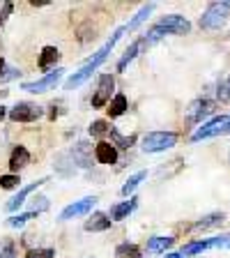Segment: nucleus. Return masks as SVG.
<instances>
[{"mask_svg": "<svg viewBox=\"0 0 230 258\" xmlns=\"http://www.w3.org/2000/svg\"><path fill=\"white\" fill-rule=\"evenodd\" d=\"M111 129L113 127L106 122V120H95V122L90 124V136H104V134H108Z\"/></svg>", "mask_w": 230, "mask_h": 258, "instance_id": "28", "label": "nucleus"}, {"mask_svg": "<svg viewBox=\"0 0 230 258\" xmlns=\"http://www.w3.org/2000/svg\"><path fill=\"white\" fill-rule=\"evenodd\" d=\"M115 256H120V258H140V249L136 247V244L124 242V244H120V247L115 249Z\"/></svg>", "mask_w": 230, "mask_h": 258, "instance_id": "26", "label": "nucleus"}, {"mask_svg": "<svg viewBox=\"0 0 230 258\" xmlns=\"http://www.w3.org/2000/svg\"><path fill=\"white\" fill-rule=\"evenodd\" d=\"M95 205H97V196H86V199L74 201L71 205H67V208L60 212L58 219L60 221H69V219H76V217H83V215H88Z\"/></svg>", "mask_w": 230, "mask_h": 258, "instance_id": "6", "label": "nucleus"}, {"mask_svg": "<svg viewBox=\"0 0 230 258\" xmlns=\"http://www.w3.org/2000/svg\"><path fill=\"white\" fill-rule=\"evenodd\" d=\"M44 111L35 104H28V102H19L14 108L10 111V120L12 122H35L37 118H42Z\"/></svg>", "mask_w": 230, "mask_h": 258, "instance_id": "7", "label": "nucleus"}, {"mask_svg": "<svg viewBox=\"0 0 230 258\" xmlns=\"http://www.w3.org/2000/svg\"><path fill=\"white\" fill-rule=\"evenodd\" d=\"M212 111H214V104L209 102V99H196L187 108V122H191V124L203 122V118H207Z\"/></svg>", "mask_w": 230, "mask_h": 258, "instance_id": "9", "label": "nucleus"}, {"mask_svg": "<svg viewBox=\"0 0 230 258\" xmlns=\"http://www.w3.org/2000/svg\"><path fill=\"white\" fill-rule=\"evenodd\" d=\"M212 249H230V233H221V235L209 237Z\"/></svg>", "mask_w": 230, "mask_h": 258, "instance_id": "29", "label": "nucleus"}, {"mask_svg": "<svg viewBox=\"0 0 230 258\" xmlns=\"http://www.w3.org/2000/svg\"><path fill=\"white\" fill-rule=\"evenodd\" d=\"M95 157L99 164H115L118 161V150H115V145L113 143H106V141H102V143L95 145Z\"/></svg>", "mask_w": 230, "mask_h": 258, "instance_id": "11", "label": "nucleus"}, {"mask_svg": "<svg viewBox=\"0 0 230 258\" xmlns=\"http://www.w3.org/2000/svg\"><path fill=\"white\" fill-rule=\"evenodd\" d=\"M71 159L76 161V164H81V166H90L92 161H90V157H88V143H76V148H74V152H71Z\"/></svg>", "mask_w": 230, "mask_h": 258, "instance_id": "24", "label": "nucleus"}, {"mask_svg": "<svg viewBox=\"0 0 230 258\" xmlns=\"http://www.w3.org/2000/svg\"><path fill=\"white\" fill-rule=\"evenodd\" d=\"M113 88H115V81H113L111 74H102V76H99V83H97V92L92 95V106H95V108L106 106V104L111 102Z\"/></svg>", "mask_w": 230, "mask_h": 258, "instance_id": "8", "label": "nucleus"}, {"mask_svg": "<svg viewBox=\"0 0 230 258\" xmlns=\"http://www.w3.org/2000/svg\"><path fill=\"white\" fill-rule=\"evenodd\" d=\"M0 258H16V247H14V242H7L5 247L0 249Z\"/></svg>", "mask_w": 230, "mask_h": 258, "instance_id": "35", "label": "nucleus"}, {"mask_svg": "<svg viewBox=\"0 0 230 258\" xmlns=\"http://www.w3.org/2000/svg\"><path fill=\"white\" fill-rule=\"evenodd\" d=\"M92 74H95V70H92V67H88V64H83V70H79L76 74H71L69 79L64 81V90H76V88H81Z\"/></svg>", "mask_w": 230, "mask_h": 258, "instance_id": "14", "label": "nucleus"}, {"mask_svg": "<svg viewBox=\"0 0 230 258\" xmlns=\"http://www.w3.org/2000/svg\"><path fill=\"white\" fill-rule=\"evenodd\" d=\"M225 221L223 212H212V215H205L203 219H198L191 226V231H205V228H212V226H219Z\"/></svg>", "mask_w": 230, "mask_h": 258, "instance_id": "17", "label": "nucleus"}, {"mask_svg": "<svg viewBox=\"0 0 230 258\" xmlns=\"http://www.w3.org/2000/svg\"><path fill=\"white\" fill-rule=\"evenodd\" d=\"M143 46H145L143 37H140V39H136V42L131 44V46H127V51H124V53H122V58L118 60V72H124V70H127V64L131 62V60H134L136 55L140 53V48H143Z\"/></svg>", "mask_w": 230, "mask_h": 258, "instance_id": "16", "label": "nucleus"}, {"mask_svg": "<svg viewBox=\"0 0 230 258\" xmlns=\"http://www.w3.org/2000/svg\"><path fill=\"white\" fill-rule=\"evenodd\" d=\"M228 115H219V118L209 120L205 122L203 127H198L196 132L191 134V141L193 143H198V141H205V139H212V136H223L225 134V124H228Z\"/></svg>", "mask_w": 230, "mask_h": 258, "instance_id": "4", "label": "nucleus"}, {"mask_svg": "<svg viewBox=\"0 0 230 258\" xmlns=\"http://www.w3.org/2000/svg\"><path fill=\"white\" fill-rule=\"evenodd\" d=\"M19 175L16 173H10V175H0V187L3 189H14V187H19Z\"/></svg>", "mask_w": 230, "mask_h": 258, "instance_id": "31", "label": "nucleus"}, {"mask_svg": "<svg viewBox=\"0 0 230 258\" xmlns=\"http://www.w3.org/2000/svg\"><path fill=\"white\" fill-rule=\"evenodd\" d=\"M155 7H157L155 3H147V5H143V7H140V10H138V14H136L134 19H131V21H129L127 26H124V30H129V32H131V30H136V28H138L140 23H145V21H147V16H150L152 12H155Z\"/></svg>", "mask_w": 230, "mask_h": 258, "instance_id": "19", "label": "nucleus"}, {"mask_svg": "<svg viewBox=\"0 0 230 258\" xmlns=\"http://www.w3.org/2000/svg\"><path fill=\"white\" fill-rule=\"evenodd\" d=\"M0 28H3V19H0Z\"/></svg>", "mask_w": 230, "mask_h": 258, "instance_id": "38", "label": "nucleus"}, {"mask_svg": "<svg viewBox=\"0 0 230 258\" xmlns=\"http://www.w3.org/2000/svg\"><path fill=\"white\" fill-rule=\"evenodd\" d=\"M216 97H219V102H230V76L219 86V92H216Z\"/></svg>", "mask_w": 230, "mask_h": 258, "instance_id": "32", "label": "nucleus"}, {"mask_svg": "<svg viewBox=\"0 0 230 258\" xmlns=\"http://www.w3.org/2000/svg\"><path fill=\"white\" fill-rule=\"evenodd\" d=\"M5 113H7V111H5V106H0V120L5 118Z\"/></svg>", "mask_w": 230, "mask_h": 258, "instance_id": "37", "label": "nucleus"}, {"mask_svg": "<svg viewBox=\"0 0 230 258\" xmlns=\"http://www.w3.org/2000/svg\"><path fill=\"white\" fill-rule=\"evenodd\" d=\"M228 159H230V155H228Z\"/></svg>", "mask_w": 230, "mask_h": 258, "instance_id": "39", "label": "nucleus"}, {"mask_svg": "<svg viewBox=\"0 0 230 258\" xmlns=\"http://www.w3.org/2000/svg\"><path fill=\"white\" fill-rule=\"evenodd\" d=\"M136 205H138V199H129V201H122V203H118V205H113L111 212H108V219L111 221L127 219V217L136 210Z\"/></svg>", "mask_w": 230, "mask_h": 258, "instance_id": "12", "label": "nucleus"}, {"mask_svg": "<svg viewBox=\"0 0 230 258\" xmlns=\"http://www.w3.org/2000/svg\"><path fill=\"white\" fill-rule=\"evenodd\" d=\"M145 177H147V171H138V173H134V175H131V177L127 180V182L122 184L120 194H122V196H129V194H134V191H136V187H138V184L143 182Z\"/></svg>", "mask_w": 230, "mask_h": 258, "instance_id": "23", "label": "nucleus"}, {"mask_svg": "<svg viewBox=\"0 0 230 258\" xmlns=\"http://www.w3.org/2000/svg\"><path fill=\"white\" fill-rule=\"evenodd\" d=\"M62 74H64V70H55V72H51V74L42 76V79L32 81V83H23L21 90H26V92H35V95H42V92H48V90H53V88L60 83Z\"/></svg>", "mask_w": 230, "mask_h": 258, "instance_id": "5", "label": "nucleus"}, {"mask_svg": "<svg viewBox=\"0 0 230 258\" xmlns=\"http://www.w3.org/2000/svg\"><path fill=\"white\" fill-rule=\"evenodd\" d=\"M111 136H113V141H115V145H120V148H131V145H134V141H136V136L118 134V129H111Z\"/></svg>", "mask_w": 230, "mask_h": 258, "instance_id": "30", "label": "nucleus"}, {"mask_svg": "<svg viewBox=\"0 0 230 258\" xmlns=\"http://www.w3.org/2000/svg\"><path fill=\"white\" fill-rule=\"evenodd\" d=\"M60 58V51L55 46H44L42 55H39V70H48L51 64H55V60Z\"/></svg>", "mask_w": 230, "mask_h": 258, "instance_id": "20", "label": "nucleus"}, {"mask_svg": "<svg viewBox=\"0 0 230 258\" xmlns=\"http://www.w3.org/2000/svg\"><path fill=\"white\" fill-rule=\"evenodd\" d=\"M173 237H164V235H155V237H150L147 240V251L150 253H166V249H171L173 247Z\"/></svg>", "mask_w": 230, "mask_h": 258, "instance_id": "18", "label": "nucleus"}, {"mask_svg": "<svg viewBox=\"0 0 230 258\" xmlns=\"http://www.w3.org/2000/svg\"><path fill=\"white\" fill-rule=\"evenodd\" d=\"M207 249H212V244H209V240H198V242H189V244H184L182 251H180V256H196V253H203L207 251Z\"/></svg>", "mask_w": 230, "mask_h": 258, "instance_id": "21", "label": "nucleus"}, {"mask_svg": "<svg viewBox=\"0 0 230 258\" xmlns=\"http://www.w3.org/2000/svg\"><path fill=\"white\" fill-rule=\"evenodd\" d=\"M164 258H182V256H180V253H166Z\"/></svg>", "mask_w": 230, "mask_h": 258, "instance_id": "36", "label": "nucleus"}, {"mask_svg": "<svg viewBox=\"0 0 230 258\" xmlns=\"http://www.w3.org/2000/svg\"><path fill=\"white\" fill-rule=\"evenodd\" d=\"M129 108V104H127V97L124 95H115L113 97V102L108 104V115L111 118H120V115H124V111Z\"/></svg>", "mask_w": 230, "mask_h": 258, "instance_id": "22", "label": "nucleus"}, {"mask_svg": "<svg viewBox=\"0 0 230 258\" xmlns=\"http://www.w3.org/2000/svg\"><path fill=\"white\" fill-rule=\"evenodd\" d=\"M48 208V199L46 196H37V199H32V212H42V210Z\"/></svg>", "mask_w": 230, "mask_h": 258, "instance_id": "34", "label": "nucleus"}, {"mask_svg": "<svg viewBox=\"0 0 230 258\" xmlns=\"http://www.w3.org/2000/svg\"><path fill=\"white\" fill-rule=\"evenodd\" d=\"M21 76V70H16V67H7L5 58H0V83H7L12 79H19Z\"/></svg>", "mask_w": 230, "mask_h": 258, "instance_id": "25", "label": "nucleus"}, {"mask_svg": "<svg viewBox=\"0 0 230 258\" xmlns=\"http://www.w3.org/2000/svg\"><path fill=\"white\" fill-rule=\"evenodd\" d=\"M35 217H37V212H23V215H14V217H10V219H7V226H12V228H21L23 224H28V221L30 219H35Z\"/></svg>", "mask_w": 230, "mask_h": 258, "instance_id": "27", "label": "nucleus"}, {"mask_svg": "<svg viewBox=\"0 0 230 258\" xmlns=\"http://www.w3.org/2000/svg\"><path fill=\"white\" fill-rule=\"evenodd\" d=\"M44 182H48V177H42V180H37V182H30V184H28V187L19 189V194H16L14 199H12V201H7V203H5V208L10 210V212H14V210H19L23 203H26V199H28V196H30V194L35 191V189H37V187H42Z\"/></svg>", "mask_w": 230, "mask_h": 258, "instance_id": "10", "label": "nucleus"}, {"mask_svg": "<svg viewBox=\"0 0 230 258\" xmlns=\"http://www.w3.org/2000/svg\"><path fill=\"white\" fill-rule=\"evenodd\" d=\"M108 228H111V219H108V215H104V212H95L92 219L86 221L88 233H99V231H108Z\"/></svg>", "mask_w": 230, "mask_h": 258, "instance_id": "15", "label": "nucleus"}, {"mask_svg": "<svg viewBox=\"0 0 230 258\" xmlns=\"http://www.w3.org/2000/svg\"><path fill=\"white\" fill-rule=\"evenodd\" d=\"M230 3H212L200 16V28L203 30H219L225 21H228Z\"/></svg>", "mask_w": 230, "mask_h": 258, "instance_id": "2", "label": "nucleus"}, {"mask_svg": "<svg viewBox=\"0 0 230 258\" xmlns=\"http://www.w3.org/2000/svg\"><path fill=\"white\" fill-rule=\"evenodd\" d=\"M28 161H30V152H28L23 145H16L14 150H12V157H10V171L19 173L23 166H28Z\"/></svg>", "mask_w": 230, "mask_h": 258, "instance_id": "13", "label": "nucleus"}, {"mask_svg": "<svg viewBox=\"0 0 230 258\" xmlns=\"http://www.w3.org/2000/svg\"><path fill=\"white\" fill-rule=\"evenodd\" d=\"M189 32H191V23H189L184 16L168 14V16H164L159 23H155L150 30L145 32L143 42L145 44H155V42H159L164 35H189Z\"/></svg>", "mask_w": 230, "mask_h": 258, "instance_id": "1", "label": "nucleus"}, {"mask_svg": "<svg viewBox=\"0 0 230 258\" xmlns=\"http://www.w3.org/2000/svg\"><path fill=\"white\" fill-rule=\"evenodd\" d=\"M55 251L53 249H32V251H28L26 258H53Z\"/></svg>", "mask_w": 230, "mask_h": 258, "instance_id": "33", "label": "nucleus"}, {"mask_svg": "<svg viewBox=\"0 0 230 258\" xmlns=\"http://www.w3.org/2000/svg\"><path fill=\"white\" fill-rule=\"evenodd\" d=\"M175 143H177L175 132H150V134H145L140 148L145 152H164V150H171Z\"/></svg>", "mask_w": 230, "mask_h": 258, "instance_id": "3", "label": "nucleus"}]
</instances>
